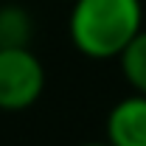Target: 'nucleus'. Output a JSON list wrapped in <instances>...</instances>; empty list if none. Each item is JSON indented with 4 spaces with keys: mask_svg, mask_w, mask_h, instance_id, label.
<instances>
[{
    "mask_svg": "<svg viewBox=\"0 0 146 146\" xmlns=\"http://www.w3.org/2000/svg\"><path fill=\"white\" fill-rule=\"evenodd\" d=\"M107 141L112 146H146V96L121 98L107 115Z\"/></svg>",
    "mask_w": 146,
    "mask_h": 146,
    "instance_id": "7ed1b4c3",
    "label": "nucleus"
},
{
    "mask_svg": "<svg viewBox=\"0 0 146 146\" xmlns=\"http://www.w3.org/2000/svg\"><path fill=\"white\" fill-rule=\"evenodd\" d=\"M31 39H34L31 14L17 3L0 6V48H31Z\"/></svg>",
    "mask_w": 146,
    "mask_h": 146,
    "instance_id": "20e7f679",
    "label": "nucleus"
},
{
    "mask_svg": "<svg viewBox=\"0 0 146 146\" xmlns=\"http://www.w3.org/2000/svg\"><path fill=\"white\" fill-rule=\"evenodd\" d=\"M82 146H112V143H110V141H104V143H101V141H93V143H82Z\"/></svg>",
    "mask_w": 146,
    "mask_h": 146,
    "instance_id": "423d86ee",
    "label": "nucleus"
},
{
    "mask_svg": "<svg viewBox=\"0 0 146 146\" xmlns=\"http://www.w3.org/2000/svg\"><path fill=\"white\" fill-rule=\"evenodd\" d=\"M45 68L31 48H0V110L20 112L39 101Z\"/></svg>",
    "mask_w": 146,
    "mask_h": 146,
    "instance_id": "f03ea898",
    "label": "nucleus"
},
{
    "mask_svg": "<svg viewBox=\"0 0 146 146\" xmlns=\"http://www.w3.org/2000/svg\"><path fill=\"white\" fill-rule=\"evenodd\" d=\"M118 59H121V70H124V79L129 82V87L146 96V31L143 28L124 48V54Z\"/></svg>",
    "mask_w": 146,
    "mask_h": 146,
    "instance_id": "39448f33",
    "label": "nucleus"
},
{
    "mask_svg": "<svg viewBox=\"0 0 146 146\" xmlns=\"http://www.w3.org/2000/svg\"><path fill=\"white\" fill-rule=\"evenodd\" d=\"M143 23L141 0H73L70 42L87 59H118Z\"/></svg>",
    "mask_w": 146,
    "mask_h": 146,
    "instance_id": "f257e3e1",
    "label": "nucleus"
}]
</instances>
